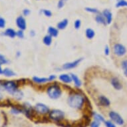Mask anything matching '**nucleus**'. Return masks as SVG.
Returning <instances> with one entry per match:
<instances>
[{
    "label": "nucleus",
    "instance_id": "obj_4",
    "mask_svg": "<svg viewBox=\"0 0 127 127\" xmlns=\"http://www.w3.org/2000/svg\"><path fill=\"white\" fill-rule=\"evenodd\" d=\"M64 117H65V113H63L62 110H59V109H54L51 110L49 114V118L56 122L64 119Z\"/></svg>",
    "mask_w": 127,
    "mask_h": 127
},
{
    "label": "nucleus",
    "instance_id": "obj_8",
    "mask_svg": "<svg viewBox=\"0 0 127 127\" xmlns=\"http://www.w3.org/2000/svg\"><path fill=\"white\" fill-rule=\"evenodd\" d=\"M82 61H83V58H80L77 59L75 60L74 61H72V62L66 63L62 66L63 69H65V70L74 69V68L77 67L79 65V63L81 62Z\"/></svg>",
    "mask_w": 127,
    "mask_h": 127
},
{
    "label": "nucleus",
    "instance_id": "obj_35",
    "mask_svg": "<svg viewBox=\"0 0 127 127\" xmlns=\"http://www.w3.org/2000/svg\"><path fill=\"white\" fill-rule=\"evenodd\" d=\"M5 24H6L5 20L3 17H0V28L1 29L4 28L5 26Z\"/></svg>",
    "mask_w": 127,
    "mask_h": 127
},
{
    "label": "nucleus",
    "instance_id": "obj_9",
    "mask_svg": "<svg viewBox=\"0 0 127 127\" xmlns=\"http://www.w3.org/2000/svg\"><path fill=\"white\" fill-rule=\"evenodd\" d=\"M35 109L36 112L42 115H45L49 112V108L48 106L43 103H37L35 106Z\"/></svg>",
    "mask_w": 127,
    "mask_h": 127
},
{
    "label": "nucleus",
    "instance_id": "obj_36",
    "mask_svg": "<svg viewBox=\"0 0 127 127\" xmlns=\"http://www.w3.org/2000/svg\"><path fill=\"white\" fill-rule=\"evenodd\" d=\"M17 36L19 37V38H23L24 37V33H23V30H19L17 32Z\"/></svg>",
    "mask_w": 127,
    "mask_h": 127
},
{
    "label": "nucleus",
    "instance_id": "obj_16",
    "mask_svg": "<svg viewBox=\"0 0 127 127\" xmlns=\"http://www.w3.org/2000/svg\"><path fill=\"white\" fill-rule=\"evenodd\" d=\"M48 34L51 35L52 37H56L59 35V31L58 29H57L55 27H49L48 28Z\"/></svg>",
    "mask_w": 127,
    "mask_h": 127
},
{
    "label": "nucleus",
    "instance_id": "obj_13",
    "mask_svg": "<svg viewBox=\"0 0 127 127\" xmlns=\"http://www.w3.org/2000/svg\"><path fill=\"white\" fill-rule=\"evenodd\" d=\"M59 79L65 83H71V82L73 81L71 75H67V74H61L59 77Z\"/></svg>",
    "mask_w": 127,
    "mask_h": 127
},
{
    "label": "nucleus",
    "instance_id": "obj_26",
    "mask_svg": "<svg viewBox=\"0 0 127 127\" xmlns=\"http://www.w3.org/2000/svg\"><path fill=\"white\" fill-rule=\"evenodd\" d=\"M121 67L123 69V73L126 77H127V59L124 60L121 63Z\"/></svg>",
    "mask_w": 127,
    "mask_h": 127
},
{
    "label": "nucleus",
    "instance_id": "obj_10",
    "mask_svg": "<svg viewBox=\"0 0 127 127\" xmlns=\"http://www.w3.org/2000/svg\"><path fill=\"white\" fill-rule=\"evenodd\" d=\"M16 24L17 26L19 27L21 30H25L27 27V23L25 21V18L23 16H19L16 19Z\"/></svg>",
    "mask_w": 127,
    "mask_h": 127
},
{
    "label": "nucleus",
    "instance_id": "obj_31",
    "mask_svg": "<svg viewBox=\"0 0 127 127\" xmlns=\"http://www.w3.org/2000/svg\"><path fill=\"white\" fill-rule=\"evenodd\" d=\"M81 25V21L80 19H77L74 23V27L76 29H79Z\"/></svg>",
    "mask_w": 127,
    "mask_h": 127
},
{
    "label": "nucleus",
    "instance_id": "obj_40",
    "mask_svg": "<svg viewBox=\"0 0 127 127\" xmlns=\"http://www.w3.org/2000/svg\"><path fill=\"white\" fill-rule=\"evenodd\" d=\"M0 74H3V70L1 67V64H0Z\"/></svg>",
    "mask_w": 127,
    "mask_h": 127
},
{
    "label": "nucleus",
    "instance_id": "obj_33",
    "mask_svg": "<svg viewBox=\"0 0 127 127\" xmlns=\"http://www.w3.org/2000/svg\"><path fill=\"white\" fill-rule=\"evenodd\" d=\"M100 125V122L95 120L93 122L91 123V127H99Z\"/></svg>",
    "mask_w": 127,
    "mask_h": 127
},
{
    "label": "nucleus",
    "instance_id": "obj_19",
    "mask_svg": "<svg viewBox=\"0 0 127 127\" xmlns=\"http://www.w3.org/2000/svg\"><path fill=\"white\" fill-rule=\"evenodd\" d=\"M85 35L87 39H93V37L95 35V32L91 28H88V29H86Z\"/></svg>",
    "mask_w": 127,
    "mask_h": 127
},
{
    "label": "nucleus",
    "instance_id": "obj_27",
    "mask_svg": "<svg viewBox=\"0 0 127 127\" xmlns=\"http://www.w3.org/2000/svg\"><path fill=\"white\" fill-rule=\"evenodd\" d=\"M93 116L95 120H96V121H99L100 123L104 122V117H102V115H99V114H98V113H93Z\"/></svg>",
    "mask_w": 127,
    "mask_h": 127
},
{
    "label": "nucleus",
    "instance_id": "obj_28",
    "mask_svg": "<svg viewBox=\"0 0 127 127\" xmlns=\"http://www.w3.org/2000/svg\"><path fill=\"white\" fill-rule=\"evenodd\" d=\"M85 11L89 13H95V14H98L99 13V11L97 9L95 8V7H85Z\"/></svg>",
    "mask_w": 127,
    "mask_h": 127
},
{
    "label": "nucleus",
    "instance_id": "obj_30",
    "mask_svg": "<svg viewBox=\"0 0 127 127\" xmlns=\"http://www.w3.org/2000/svg\"><path fill=\"white\" fill-rule=\"evenodd\" d=\"M7 63H8V61L7 60V59L3 55L0 54V64L3 65V64H6Z\"/></svg>",
    "mask_w": 127,
    "mask_h": 127
},
{
    "label": "nucleus",
    "instance_id": "obj_6",
    "mask_svg": "<svg viewBox=\"0 0 127 127\" xmlns=\"http://www.w3.org/2000/svg\"><path fill=\"white\" fill-rule=\"evenodd\" d=\"M109 117H110V119L113 121V122H115L116 124L119 125H123L125 123V121H124V119L122 118L121 115H119V113H116L115 111H110L109 114Z\"/></svg>",
    "mask_w": 127,
    "mask_h": 127
},
{
    "label": "nucleus",
    "instance_id": "obj_32",
    "mask_svg": "<svg viewBox=\"0 0 127 127\" xmlns=\"http://www.w3.org/2000/svg\"><path fill=\"white\" fill-rule=\"evenodd\" d=\"M43 14L45 15V16H46V17H50L52 16V12L50 10H49V9H43Z\"/></svg>",
    "mask_w": 127,
    "mask_h": 127
},
{
    "label": "nucleus",
    "instance_id": "obj_38",
    "mask_svg": "<svg viewBox=\"0 0 127 127\" xmlns=\"http://www.w3.org/2000/svg\"><path fill=\"white\" fill-rule=\"evenodd\" d=\"M110 53V49L108 45L105 46V48H104V54L106 55H108Z\"/></svg>",
    "mask_w": 127,
    "mask_h": 127
},
{
    "label": "nucleus",
    "instance_id": "obj_18",
    "mask_svg": "<svg viewBox=\"0 0 127 127\" xmlns=\"http://www.w3.org/2000/svg\"><path fill=\"white\" fill-rule=\"evenodd\" d=\"M33 81L36 83L41 84L45 83L49 81L48 78H45V77H33Z\"/></svg>",
    "mask_w": 127,
    "mask_h": 127
},
{
    "label": "nucleus",
    "instance_id": "obj_22",
    "mask_svg": "<svg viewBox=\"0 0 127 127\" xmlns=\"http://www.w3.org/2000/svg\"><path fill=\"white\" fill-rule=\"evenodd\" d=\"M43 43L47 46H50L52 43V37L49 35H46L43 39Z\"/></svg>",
    "mask_w": 127,
    "mask_h": 127
},
{
    "label": "nucleus",
    "instance_id": "obj_1",
    "mask_svg": "<svg viewBox=\"0 0 127 127\" xmlns=\"http://www.w3.org/2000/svg\"><path fill=\"white\" fill-rule=\"evenodd\" d=\"M85 103V98L79 93L71 95L68 98V104L71 108L81 109Z\"/></svg>",
    "mask_w": 127,
    "mask_h": 127
},
{
    "label": "nucleus",
    "instance_id": "obj_11",
    "mask_svg": "<svg viewBox=\"0 0 127 127\" xmlns=\"http://www.w3.org/2000/svg\"><path fill=\"white\" fill-rule=\"evenodd\" d=\"M110 83L114 87V89L117 90V91H120V90L123 89V85L121 84L120 80L117 77H114V78L111 79Z\"/></svg>",
    "mask_w": 127,
    "mask_h": 127
},
{
    "label": "nucleus",
    "instance_id": "obj_7",
    "mask_svg": "<svg viewBox=\"0 0 127 127\" xmlns=\"http://www.w3.org/2000/svg\"><path fill=\"white\" fill-rule=\"evenodd\" d=\"M91 119L87 116H85L81 120L76 121L73 123L72 127H87L90 125Z\"/></svg>",
    "mask_w": 127,
    "mask_h": 127
},
{
    "label": "nucleus",
    "instance_id": "obj_12",
    "mask_svg": "<svg viewBox=\"0 0 127 127\" xmlns=\"http://www.w3.org/2000/svg\"><path fill=\"white\" fill-rule=\"evenodd\" d=\"M102 14L103 15V16L106 19V23L107 24H110L111 22H112V20H113V14H112V13L110 12L108 9H104L102 11Z\"/></svg>",
    "mask_w": 127,
    "mask_h": 127
},
{
    "label": "nucleus",
    "instance_id": "obj_17",
    "mask_svg": "<svg viewBox=\"0 0 127 127\" xmlns=\"http://www.w3.org/2000/svg\"><path fill=\"white\" fill-rule=\"evenodd\" d=\"M4 35L7 36L9 37L14 38L15 36L17 35V32H15V31L13 29L9 28V29H7L5 30L4 33Z\"/></svg>",
    "mask_w": 127,
    "mask_h": 127
},
{
    "label": "nucleus",
    "instance_id": "obj_23",
    "mask_svg": "<svg viewBox=\"0 0 127 127\" xmlns=\"http://www.w3.org/2000/svg\"><path fill=\"white\" fill-rule=\"evenodd\" d=\"M3 74L7 77H13V76L15 75V73H14L11 69H8V68H6V69L3 70Z\"/></svg>",
    "mask_w": 127,
    "mask_h": 127
},
{
    "label": "nucleus",
    "instance_id": "obj_2",
    "mask_svg": "<svg viewBox=\"0 0 127 127\" xmlns=\"http://www.w3.org/2000/svg\"><path fill=\"white\" fill-rule=\"evenodd\" d=\"M47 93L49 98L52 99H57L60 98L61 96L62 91L59 87V86L53 85H51L50 87H49L47 91Z\"/></svg>",
    "mask_w": 127,
    "mask_h": 127
},
{
    "label": "nucleus",
    "instance_id": "obj_24",
    "mask_svg": "<svg viewBox=\"0 0 127 127\" xmlns=\"http://www.w3.org/2000/svg\"><path fill=\"white\" fill-rule=\"evenodd\" d=\"M57 125L59 126H60V127H72V125L70 124V123L67 121H65V120H63L62 119L61 121H58L57 122Z\"/></svg>",
    "mask_w": 127,
    "mask_h": 127
},
{
    "label": "nucleus",
    "instance_id": "obj_29",
    "mask_svg": "<svg viewBox=\"0 0 127 127\" xmlns=\"http://www.w3.org/2000/svg\"><path fill=\"white\" fill-rule=\"evenodd\" d=\"M66 1H67V0H59L58 3H57V7L59 9L63 8L65 5Z\"/></svg>",
    "mask_w": 127,
    "mask_h": 127
},
{
    "label": "nucleus",
    "instance_id": "obj_3",
    "mask_svg": "<svg viewBox=\"0 0 127 127\" xmlns=\"http://www.w3.org/2000/svg\"><path fill=\"white\" fill-rule=\"evenodd\" d=\"M17 87H18V85L16 82L13 81H4V84H3L4 90H6L9 93L13 95H14L18 91Z\"/></svg>",
    "mask_w": 127,
    "mask_h": 127
},
{
    "label": "nucleus",
    "instance_id": "obj_37",
    "mask_svg": "<svg viewBox=\"0 0 127 127\" xmlns=\"http://www.w3.org/2000/svg\"><path fill=\"white\" fill-rule=\"evenodd\" d=\"M31 13V11L29 9H24L23 10V14L24 16H28Z\"/></svg>",
    "mask_w": 127,
    "mask_h": 127
},
{
    "label": "nucleus",
    "instance_id": "obj_25",
    "mask_svg": "<svg viewBox=\"0 0 127 127\" xmlns=\"http://www.w3.org/2000/svg\"><path fill=\"white\" fill-rule=\"evenodd\" d=\"M116 7H127V1L126 0H119L116 3Z\"/></svg>",
    "mask_w": 127,
    "mask_h": 127
},
{
    "label": "nucleus",
    "instance_id": "obj_15",
    "mask_svg": "<svg viewBox=\"0 0 127 127\" xmlns=\"http://www.w3.org/2000/svg\"><path fill=\"white\" fill-rule=\"evenodd\" d=\"M68 23H69V21H68V19H63L62 21H61L60 22H59V23H57V29H60V30L65 29V28L67 27Z\"/></svg>",
    "mask_w": 127,
    "mask_h": 127
},
{
    "label": "nucleus",
    "instance_id": "obj_39",
    "mask_svg": "<svg viewBox=\"0 0 127 127\" xmlns=\"http://www.w3.org/2000/svg\"><path fill=\"white\" fill-rule=\"evenodd\" d=\"M48 79H49V81H53V80H55V79H56V76L54 75H51L49 77Z\"/></svg>",
    "mask_w": 127,
    "mask_h": 127
},
{
    "label": "nucleus",
    "instance_id": "obj_34",
    "mask_svg": "<svg viewBox=\"0 0 127 127\" xmlns=\"http://www.w3.org/2000/svg\"><path fill=\"white\" fill-rule=\"evenodd\" d=\"M104 125H105V126H106V127H117L115 126V125L114 123L109 121H104Z\"/></svg>",
    "mask_w": 127,
    "mask_h": 127
},
{
    "label": "nucleus",
    "instance_id": "obj_14",
    "mask_svg": "<svg viewBox=\"0 0 127 127\" xmlns=\"http://www.w3.org/2000/svg\"><path fill=\"white\" fill-rule=\"evenodd\" d=\"M98 101L101 106H108L110 104V102L108 98L104 96H100L98 98Z\"/></svg>",
    "mask_w": 127,
    "mask_h": 127
},
{
    "label": "nucleus",
    "instance_id": "obj_20",
    "mask_svg": "<svg viewBox=\"0 0 127 127\" xmlns=\"http://www.w3.org/2000/svg\"><path fill=\"white\" fill-rule=\"evenodd\" d=\"M95 20L96 21V22L98 23H100V24H102V25H106L107 24L106 23V19L103 16L102 14H98L95 17Z\"/></svg>",
    "mask_w": 127,
    "mask_h": 127
},
{
    "label": "nucleus",
    "instance_id": "obj_5",
    "mask_svg": "<svg viewBox=\"0 0 127 127\" xmlns=\"http://www.w3.org/2000/svg\"><path fill=\"white\" fill-rule=\"evenodd\" d=\"M113 52L118 57L124 56L127 53V49L121 43H116L113 46Z\"/></svg>",
    "mask_w": 127,
    "mask_h": 127
},
{
    "label": "nucleus",
    "instance_id": "obj_21",
    "mask_svg": "<svg viewBox=\"0 0 127 127\" xmlns=\"http://www.w3.org/2000/svg\"><path fill=\"white\" fill-rule=\"evenodd\" d=\"M71 78H72V80H73V81L74 82V84H75V85L77 87H81L82 85V83L81 81V80L79 79V78L77 77V75H74V74H71Z\"/></svg>",
    "mask_w": 127,
    "mask_h": 127
}]
</instances>
